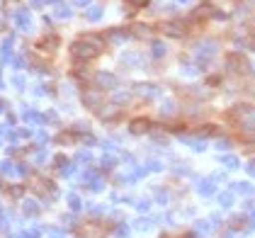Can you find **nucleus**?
<instances>
[{
  "mask_svg": "<svg viewBox=\"0 0 255 238\" xmlns=\"http://www.w3.org/2000/svg\"><path fill=\"white\" fill-rule=\"evenodd\" d=\"M148 119H134L131 124H129V129H131V134H143V131H148Z\"/></svg>",
  "mask_w": 255,
  "mask_h": 238,
  "instance_id": "nucleus-1",
  "label": "nucleus"
},
{
  "mask_svg": "<svg viewBox=\"0 0 255 238\" xmlns=\"http://www.w3.org/2000/svg\"><path fill=\"white\" fill-rule=\"evenodd\" d=\"M163 29H165L168 34H173V37H182V34H185V29H182V27H180L177 22H170V24H165Z\"/></svg>",
  "mask_w": 255,
  "mask_h": 238,
  "instance_id": "nucleus-2",
  "label": "nucleus"
},
{
  "mask_svg": "<svg viewBox=\"0 0 255 238\" xmlns=\"http://www.w3.org/2000/svg\"><path fill=\"white\" fill-rule=\"evenodd\" d=\"M131 2H134V5H146L148 0H131Z\"/></svg>",
  "mask_w": 255,
  "mask_h": 238,
  "instance_id": "nucleus-3",
  "label": "nucleus"
}]
</instances>
